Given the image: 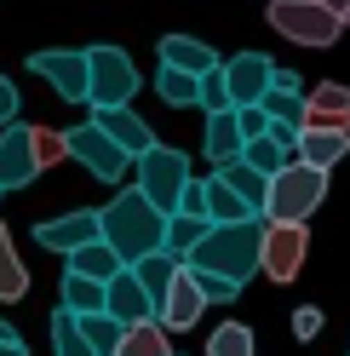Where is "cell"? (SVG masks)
I'll use <instances>...</instances> for the list:
<instances>
[{
    "label": "cell",
    "instance_id": "6da1fadb",
    "mask_svg": "<svg viewBox=\"0 0 350 356\" xmlns=\"http://www.w3.org/2000/svg\"><path fill=\"white\" fill-rule=\"evenodd\" d=\"M258 248H265V218H247V225H212L184 253V270H201V276H218L230 287H247L258 276Z\"/></svg>",
    "mask_w": 350,
    "mask_h": 356
},
{
    "label": "cell",
    "instance_id": "7a4b0ae2",
    "mask_svg": "<svg viewBox=\"0 0 350 356\" xmlns=\"http://www.w3.org/2000/svg\"><path fill=\"white\" fill-rule=\"evenodd\" d=\"M98 236H103V248L115 253L126 270H133L138 259L161 253V241H167V213H156L138 190H121L115 202L98 213Z\"/></svg>",
    "mask_w": 350,
    "mask_h": 356
},
{
    "label": "cell",
    "instance_id": "3957f363",
    "mask_svg": "<svg viewBox=\"0 0 350 356\" xmlns=\"http://www.w3.org/2000/svg\"><path fill=\"white\" fill-rule=\"evenodd\" d=\"M327 202V172L316 167H304V161H288L276 178H270V190H265V225H304L316 207Z\"/></svg>",
    "mask_w": 350,
    "mask_h": 356
},
{
    "label": "cell",
    "instance_id": "277c9868",
    "mask_svg": "<svg viewBox=\"0 0 350 356\" xmlns=\"http://www.w3.org/2000/svg\"><path fill=\"white\" fill-rule=\"evenodd\" d=\"M138 92V63L121 47H86V104L98 109H126Z\"/></svg>",
    "mask_w": 350,
    "mask_h": 356
},
{
    "label": "cell",
    "instance_id": "5b68a950",
    "mask_svg": "<svg viewBox=\"0 0 350 356\" xmlns=\"http://www.w3.org/2000/svg\"><path fill=\"white\" fill-rule=\"evenodd\" d=\"M133 172H138L133 190H138L156 213H167V218L178 213V195H184V184H190V155H184V149L156 144L149 155H138V161H133Z\"/></svg>",
    "mask_w": 350,
    "mask_h": 356
},
{
    "label": "cell",
    "instance_id": "8992f818",
    "mask_svg": "<svg viewBox=\"0 0 350 356\" xmlns=\"http://www.w3.org/2000/svg\"><path fill=\"white\" fill-rule=\"evenodd\" d=\"M265 17H270L276 35L299 40V47H333V40L344 35V24H339V17H327L316 0H270Z\"/></svg>",
    "mask_w": 350,
    "mask_h": 356
},
{
    "label": "cell",
    "instance_id": "52a82bcc",
    "mask_svg": "<svg viewBox=\"0 0 350 356\" xmlns=\"http://www.w3.org/2000/svg\"><path fill=\"white\" fill-rule=\"evenodd\" d=\"M63 144H69V161H81L92 178H103V184H121V178L133 172V155L109 144L103 132H98V121H81V127H69V132H63Z\"/></svg>",
    "mask_w": 350,
    "mask_h": 356
},
{
    "label": "cell",
    "instance_id": "ba28073f",
    "mask_svg": "<svg viewBox=\"0 0 350 356\" xmlns=\"http://www.w3.org/2000/svg\"><path fill=\"white\" fill-rule=\"evenodd\" d=\"M304 253H310V230H304V225H265L258 270H265L270 282H293L304 270Z\"/></svg>",
    "mask_w": 350,
    "mask_h": 356
},
{
    "label": "cell",
    "instance_id": "9c48e42d",
    "mask_svg": "<svg viewBox=\"0 0 350 356\" xmlns=\"http://www.w3.org/2000/svg\"><path fill=\"white\" fill-rule=\"evenodd\" d=\"M29 70L47 81L63 104H86V52H75V47H47V52H29Z\"/></svg>",
    "mask_w": 350,
    "mask_h": 356
},
{
    "label": "cell",
    "instance_id": "30bf717a",
    "mask_svg": "<svg viewBox=\"0 0 350 356\" xmlns=\"http://www.w3.org/2000/svg\"><path fill=\"white\" fill-rule=\"evenodd\" d=\"M35 241H40L47 253H63V259L81 253L86 241H103V236H98V207H75V213H63V218H40V225H35Z\"/></svg>",
    "mask_w": 350,
    "mask_h": 356
},
{
    "label": "cell",
    "instance_id": "8fae6325",
    "mask_svg": "<svg viewBox=\"0 0 350 356\" xmlns=\"http://www.w3.org/2000/svg\"><path fill=\"white\" fill-rule=\"evenodd\" d=\"M270 81H276V63L265 52H235L224 63V86H230V109H247L270 92Z\"/></svg>",
    "mask_w": 350,
    "mask_h": 356
},
{
    "label": "cell",
    "instance_id": "7c38bea8",
    "mask_svg": "<svg viewBox=\"0 0 350 356\" xmlns=\"http://www.w3.org/2000/svg\"><path fill=\"white\" fill-rule=\"evenodd\" d=\"M35 178H40V167H35V149H29V127L24 121L0 127V195L24 190V184H35Z\"/></svg>",
    "mask_w": 350,
    "mask_h": 356
},
{
    "label": "cell",
    "instance_id": "4fadbf2b",
    "mask_svg": "<svg viewBox=\"0 0 350 356\" xmlns=\"http://www.w3.org/2000/svg\"><path fill=\"white\" fill-rule=\"evenodd\" d=\"M304 132H350V86L344 81H322L304 98Z\"/></svg>",
    "mask_w": 350,
    "mask_h": 356
},
{
    "label": "cell",
    "instance_id": "5bb4252c",
    "mask_svg": "<svg viewBox=\"0 0 350 356\" xmlns=\"http://www.w3.org/2000/svg\"><path fill=\"white\" fill-rule=\"evenodd\" d=\"M103 316H115L121 327L156 322V305H149V293L138 287V276H133V270H121L115 282H103Z\"/></svg>",
    "mask_w": 350,
    "mask_h": 356
},
{
    "label": "cell",
    "instance_id": "9a60e30c",
    "mask_svg": "<svg viewBox=\"0 0 350 356\" xmlns=\"http://www.w3.org/2000/svg\"><path fill=\"white\" fill-rule=\"evenodd\" d=\"M92 121H98V132H103V138L115 144V149H126L133 161L156 149V132H149V121H144V115H133V104H126V109H98Z\"/></svg>",
    "mask_w": 350,
    "mask_h": 356
},
{
    "label": "cell",
    "instance_id": "2e32d148",
    "mask_svg": "<svg viewBox=\"0 0 350 356\" xmlns=\"http://www.w3.org/2000/svg\"><path fill=\"white\" fill-rule=\"evenodd\" d=\"M201 310H207V299H201V287H195V276L178 270L172 287H167V299H161V310H156V322H161L167 333H184V327L201 322Z\"/></svg>",
    "mask_w": 350,
    "mask_h": 356
},
{
    "label": "cell",
    "instance_id": "e0dca14e",
    "mask_svg": "<svg viewBox=\"0 0 350 356\" xmlns=\"http://www.w3.org/2000/svg\"><path fill=\"white\" fill-rule=\"evenodd\" d=\"M218 63H224V58H218L207 40H195V35H167L161 40V70H178V75L201 81L207 70H218Z\"/></svg>",
    "mask_w": 350,
    "mask_h": 356
},
{
    "label": "cell",
    "instance_id": "ac0fdd59",
    "mask_svg": "<svg viewBox=\"0 0 350 356\" xmlns=\"http://www.w3.org/2000/svg\"><path fill=\"white\" fill-rule=\"evenodd\" d=\"M258 109L270 115V127H304V92H299V75L293 70H276L270 92L258 98Z\"/></svg>",
    "mask_w": 350,
    "mask_h": 356
},
{
    "label": "cell",
    "instance_id": "d6986e66",
    "mask_svg": "<svg viewBox=\"0 0 350 356\" xmlns=\"http://www.w3.org/2000/svg\"><path fill=\"white\" fill-rule=\"evenodd\" d=\"M350 155V132H304L299 127V161L316 167V172H333Z\"/></svg>",
    "mask_w": 350,
    "mask_h": 356
},
{
    "label": "cell",
    "instance_id": "ffe728a7",
    "mask_svg": "<svg viewBox=\"0 0 350 356\" xmlns=\"http://www.w3.org/2000/svg\"><path fill=\"white\" fill-rule=\"evenodd\" d=\"M201 149H207V161H212V167L242 161V127H235V109H224V115H207Z\"/></svg>",
    "mask_w": 350,
    "mask_h": 356
},
{
    "label": "cell",
    "instance_id": "44dd1931",
    "mask_svg": "<svg viewBox=\"0 0 350 356\" xmlns=\"http://www.w3.org/2000/svg\"><path fill=\"white\" fill-rule=\"evenodd\" d=\"M212 178H218L224 190H235V195H242V202H247L253 213H265V190H270V178H265V172H253L247 161H224Z\"/></svg>",
    "mask_w": 350,
    "mask_h": 356
},
{
    "label": "cell",
    "instance_id": "7402d4cb",
    "mask_svg": "<svg viewBox=\"0 0 350 356\" xmlns=\"http://www.w3.org/2000/svg\"><path fill=\"white\" fill-rule=\"evenodd\" d=\"M178 270H184V264L172 259V253H149V259L133 264V276H138V287L149 293V305H156V310H161V299H167V287H172V276H178Z\"/></svg>",
    "mask_w": 350,
    "mask_h": 356
},
{
    "label": "cell",
    "instance_id": "603a6c76",
    "mask_svg": "<svg viewBox=\"0 0 350 356\" xmlns=\"http://www.w3.org/2000/svg\"><path fill=\"white\" fill-rule=\"evenodd\" d=\"M126 264L103 248V241H86L81 253H69V276H86V282H115Z\"/></svg>",
    "mask_w": 350,
    "mask_h": 356
},
{
    "label": "cell",
    "instance_id": "cb8c5ba5",
    "mask_svg": "<svg viewBox=\"0 0 350 356\" xmlns=\"http://www.w3.org/2000/svg\"><path fill=\"white\" fill-rule=\"evenodd\" d=\"M24 293H29V270H24V259L12 248V230L0 225V305H17Z\"/></svg>",
    "mask_w": 350,
    "mask_h": 356
},
{
    "label": "cell",
    "instance_id": "d4e9b609",
    "mask_svg": "<svg viewBox=\"0 0 350 356\" xmlns=\"http://www.w3.org/2000/svg\"><path fill=\"white\" fill-rule=\"evenodd\" d=\"M247 218H258L235 190H224L218 178H207V225H247Z\"/></svg>",
    "mask_w": 350,
    "mask_h": 356
},
{
    "label": "cell",
    "instance_id": "484cf974",
    "mask_svg": "<svg viewBox=\"0 0 350 356\" xmlns=\"http://www.w3.org/2000/svg\"><path fill=\"white\" fill-rule=\"evenodd\" d=\"M58 310H69V316H98L103 310V282H86V276L63 270V305Z\"/></svg>",
    "mask_w": 350,
    "mask_h": 356
},
{
    "label": "cell",
    "instance_id": "4316f807",
    "mask_svg": "<svg viewBox=\"0 0 350 356\" xmlns=\"http://www.w3.org/2000/svg\"><path fill=\"white\" fill-rule=\"evenodd\" d=\"M75 327H81V339L92 345V356H115L121 350V333H126L115 316H103V310H98V316H75Z\"/></svg>",
    "mask_w": 350,
    "mask_h": 356
},
{
    "label": "cell",
    "instance_id": "83f0119b",
    "mask_svg": "<svg viewBox=\"0 0 350 356\" xmlns=\"http://www.w3.org/2000/svg\"><path fill=\"white\" fill-rule=\"evenodd\" d=\"M115 356H172V345H167V327H161V322H138V327H126Z\"/></svg>",
    "mask_w": 350,
    "mask_h": 356
},
{
    "label": "cell",
    "instance_id": "f1b7e54d",
    "mask_svg": "<svg viewBox=\"0 0 350 356\" xmlns=\"http://www.w3.org/2000/svg\"><path fill=\"white\" fill-rule=\"evenodd\" d=\"M207 230H212L207 218H184V213H172V218H167V241H161V253H172V259L184 264V253H190Z\"/></svg>",
    "mask_w": 350,
    "mask_h": 356
},
{
    "label": "cell",
    "instance_id": "f546056e",
    "mask_svg": "<svg viewBox=\"0 0 350 356\" xmlns=\"http://www.w3.org/2000/svg\"><path fill=\"white\" fill-rule=\"evenodd\" d=\"M156 92L172 104V109H201V81L195 75H178V70H156Z\"/></svg>",
    "mask_w": 350,
    "mask_h": 356
},
{
    "label": "cell",
    "instance_id": "4dcf8cb0",
    "mask_svg": "<svg viewBox=\"0 0 350 356\" xmlns=\"http://www.w3.org/2000/svg\"><path fill=\"white\" fill-rule=\"evenodd\" d=\"M242 161H247L253 172H265V178H276L281 167L293 161V149H281V144L270 138V132H265V138H253V144H242Z\"/></svg>",
    "mask_w": 350,
    "mask_h": 356
},
{
    "label": "cell",
    "instance_id": "1f68e13d",
    "mask_svg": "<svg viewBox=\"0 0 350 356\" xmlns=\"http://www.w3.org/2000/svg\"><path fill=\"white\" fill-rule=\"evenodd\" d=\"M253 327L247 322H224V327H212V339H207V356H253Z\"/></svg>",
    "mask_w": 350,
    "mask_h": 356
},
{
    "label": "cell",
    "instance_id": "d6a6232c",
    "mask_svg": "<svg viewBox=\"0 0 350 356\" xmlns=\"http://www.w3.org/2000/svg\"><path fill=\"white\" fill-rule=\"evenodd\" d=\"M29 149H35V167L40 172L58 167V161H69V144H63L58 127H29Z\"/></svg>",
    "mask_w": 350,
    "mask_h": 356
},
{
    "label": "cell",
    "instance_id": "836d02e7",
    "mask_svg": "<svg viewBox=\"0 0 350 356\" xmlns=\"http://www.w3.org/2000/svg\"><path fill=\"white\" fill-rule=\"evenodd\" d=\"M52 356H92V345L81 339V327H75L69 310H58V316H52Z\"/></svg>",
    "mask_w": 350,
    "mask_h": 356
},
{
    "label": "cell",
    "instance_id": "e575fe53",
    "mask_svg": "<svg viewBox=\"0 0 350 356\" xmlns=\"http://www.w3.org/2000/svg\"><path fill=\"white\" fill-rule=\"evenodd\" d=\"M201 109H207V115H224V109H230V86H224V63H218V70H207V75H201Z\"/></svg>",
    "mask_w": 350,
    "mask_h": 356
},
{
    "label": "cell",
    "instance_id": "d590c367",
    "mask_svg": "<svg viewBox=\"0 0 350 356\" xmlns=\"http://www.w3.org/2000/svg\"><path fill=\"white\" fill-rule=\"evenodd\" d=\"M235 127H242V144H253V138H265V132H270V115L258 104H247V109H235Z\"/></svg>",
    "mask_w": 350,
    "mask_h": 356
},
{
    "label": "cell",
    "instance_id": "8d00e7d4",
    "mask_svg": "<svg viewBox=\"0 0 350 356\" xmlns=\"http://www.w3.org/2000/svg\"><path fill=\"white\" fill-rule=\"evenodd\" d=\"M178 213H184V218H207V178H190V184H184Z\"/></svg>",
    "mask_w": 350,
    "mask_h": 356
},
{
    "label": "cell",
    "instance_id": "74e56055",
    "mask_svg": "<svg viewBox=\"0 0 350 356\" xmlns=\"http://www.w3.org/2000/svg\"><path fill=\"white\" fill-rule=\"evenodd\" d=\"M316 333H322V310H316V305H299V310H293V339L310 345Z\"/></svg>",
    "mask_w": 350,
    "mask_h": 356
},
{
    "label": "cell",
    "instance_id": "f35d334b",
    "mask_svg": "<svg viewBox=\"0 0 350 356\" xmlns=\"http://www.w3.org/2000/svg\"><path fill=\"white\" fill-rule=\"evenodd\" d=\"M190 276H195V287H201L207 305H230L235 293H242V287H230V282H218V276H201V270H190Z\"/></svg>",
    "mask_w": 350,
    "mask_h": 356
},
{
    "label": "cell",
    "instance_id": "ab89813d",
    "mask_svg": "<svg viewBox=\"0 0 350 356\" xmlns=\"http://www.w3.org/2000/svg\"><path fill=\"white\" fill-rule=\"evenodd\" d=\"M17 104H24V98H17V81H12V75H0V127H12V121H17Z\"/></svg>",
    "mask_w": 350,
    "mask_h": 356
},
{
    "label": "cell",
    "instance_id": "60d3db41",
    "mask_svg": "<svg viewBox=\"0 0 350 356\" xmlns=\"http://www.w3.org/2000/svg\"><path fill=\"white\" fill-rule=\"evenodd\" d=\"M316 6H322L327 17H339V24H344V12H350V0H316Z\"/></svg>",
    "mask_w": 350,
    "mask_h": 356
},
{
    "label": "cell",
    "instance_id": "b9f144b4",
    "mask_svg": "<svg viewBox=\"0 0 350 356\" xmlns=\"http://www.w3.org/2000/svg\"><path fill=\"white\" fill-rule=\"evenodd\" d=\"M0 356H29V350H24V339H6V345H0Z\"/></svg>",
    "mask_w": 350,
    "mask_h": 356
},
{
    "label": "cell",
    "instance_id": "7bdbcfd3",
    "mask_svg": "<svg viewBox=\"0 0 350 356\" xmlns=\"http://www.w3.org/2000/svg\"><path fill=\"white\" fill-rule=\"evenodd\" d=\"M6 339H17V333H12V322H0V345H6Z\"/></svg>",
    "mask_w": 350,
    "mask_h": 356
},
{
    "label": "cell",
    "instance_id": "ee69618b",
    "mask_svg": "<svg viewBox=\"0 0 350 356\" xmlns=\"http://www.w3.org/2000/svg\"><path fill=\"white\" fill-rule=\"evenodd\" d=\"M344 29H350V12H344Z\"/></svg>",
    "mask_w": 350,
    "mask_h": 356
}]
</instances>
